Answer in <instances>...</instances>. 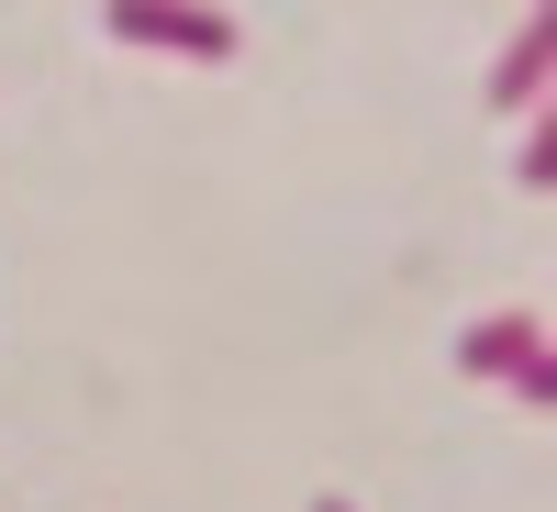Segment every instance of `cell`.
I'll return each instance as SVG.
<instances>
[{
    "instance_id": "1",
    "label": "cell",
    "mask_w": 557,
    "mask_h": 512,
    "mask_svg": "<svg viewBox=\"0 0 557 512\" xmlns=\"http://www.w3.org/2000/svg\"><path fill=\"white\" fill-rule=\"evenodd\" d=\"M469 367H480V379H513L524 401H546V323H535V312L469 323Z\"/></svg>"
},
{
    "instance_id": "2",
    "label": "cell",
    "mask_w": 557,
    "mask_h": 512,
    "mask_svg": "<svg viewBox=\"0 0 557 512\" xmlns=\"http://www.w3.org/2000/svg\"><path fill=\"white\" fill-rule=\"evenodd\" d=\"M112 34L123 45H178V57H235V23H223V12H112Z\"/></svg>"
},
{
    "instance_id": "3",
    "label": "cell",
    "mask_w": 557,
    "mask_h": 512,
    "mask_svg": "<svg viewBox=\"0 0 557 512\" xmlns=\"http://www.w3.org/2000/svg\"><path fill=\"white\" fill-rule=\"evenodd\" d=\"M546 57H557V23L535 12V23L513 34V57H502V78H491V101H502V112H524L535 89H546Z\"/></svg>"
},
{
    "instance_id": "4",
    "label": "cell",
    "mask_w": 557,
    "mask_h": 512,
    "mask_svg": "<svg viewBox=\"0 0 557 512\" xmlns=\"http://www.w3.org/2000/svg\"><path fill=\"white\" fill-rule=\"evenodd\" d=\"M312 512H357V501H335V490H323V501H312Z\"/></svg>"
}]
</instances>
